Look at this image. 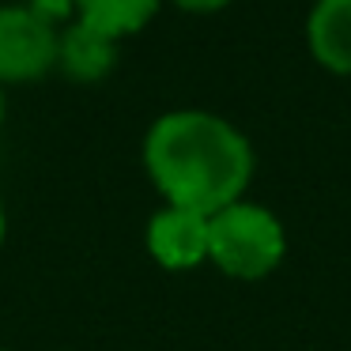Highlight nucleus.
Instances as JSON below:
<instances>
[{
    "label": "nucleus",
    "mask_w": 351,
    "mask_h": 351,
    "mask_svg": "<svg viewBox=\"0 0 351 351\" xmlns=\"http://www.w3.org/2000/svg\"><path fill=\"white\" fill-rule=\"evenodd\" d=\"M4 110L8 106H4V84H0V125H4Z\"/></svg>",
    "instance_id": "obj_10"
},
{
    "label": "nucleus",
    "mask_w": 351,
    "mask_h": 351,
    "mask_svg": "<svg viewBox=\"0 0 351 351\" xmlns=\"http://www.w3.org/2000/svg\"><path fill=\"white\" fill-rule=\"evenodd\" d=\"M159 4L162 0H72L80 23H87L91 31L106 34V38H114V42L144 31L155 19Z\"/></svg>",
    "instance_id": "obj_7"
},
{
    "label": "nucleus",
    "mask_w": 351,
    "mask_h": 351,
    "mask_svg": "<svg viewBox=\"0 0 351 351\" xmlns=\"http://www.w3.org/2000/svg\"><path fill=\"white\" fill-rule=\"evenodd\" d=\"M4 234H8V215H4V200H0V245H4Z\"/></svg>",
    "instance_id": "obj_9"
},
{
    "label": "nucleus",
    "mask_w": 351,
    "mask_h": 351,
    "mask_svg": "<svg viewBox=\"0 0 351 351\" xmlns=\"http://www.w3.org/2000/svg\"><path fill=\"white\" fill-rule=\"evenodd\" d=\"M170 4H178L182 12H197V16H204V12H219V8H227L230 0H170Z\"/></svg>",
    "instance_id": "obj_8"
},
{
    "label": "nucleus",
    "mask_w": 351,
    "mask_h": 351,
    "mask_svg": "<svg viewBox=\"0 0 351 351\" xmlns=\"http://www.w3.org/2000/svg\"><path fill=\"white\" fill-rule=\"evenodd\" d=\"M144 170L167 204L215 215L242 200L253 178V147L212 110H170L144 136Z\"/></svg>",
    "instance_id": "obj_1"
},
{
    "label": "nucleus",
    "mask_w": 351,
    "mask_h": 351,
    "mask_svg": "<svg viewBox=\"0 0 351 351\" xmlns=\"http://www.w3.org/2000/svg\"><path fill=\"white\" fill-rule=\"evenodd\" d=\"M147 253L170 272H189L208 261V215L167 204L147 223Z\"/></svg>",
    "instance_id": "obj_4"
},
{
    "label": "nucleus",
    "mask_w": 351,
    "mask_h": 351,
    "mask_svg": "<svg viewBox=\"0 0 351 351\" xmlns=\"http://www.w3.org/2000/svg\"><path fill=\"white\" fill-rule=\"evenodd\" d=\"M117 64V42L106 34L91 31L87 23L72 19L61 31V49H57V69L72 84H99Z\"/></svg>",
    "instance_id": "obj_6"
},
{
    "label": "nucleus",
    "mask_w": 351,
    "mask_h": 351,
    "mask_svg": "<svg viewBox=\"0 0 351 351\" xmlns=\"http://www.w3.org/2000/svg\"><path fill=\"white\" fill-rule=\"evenodd\" d=\"M72 0H34L0 8V84H31L57 69L61 27Z\"/></svg>",
    "instance_id": "obj_3"
},
{
    "label": "nucleus",
    "mask_w": 351,
    "mask_h": 351,
    "mask_svg": "<svg viewBox=\"0 0 351 351\" xmlns=\"http://www.w3.org/2000/svg\"><path fill=\"white\" fill-rule=\"evenodd\" d=\"M306 42L321 69L351 76V0H317L306 19Z\"/></svg>",
    "instance_id": "obj_5"
},
{
    "label": "nucleus",
    "mask_w": 351,
    "mask_h": 351,
    "mask_svg": "<svg viewBox=\"0 0 351 351\" xmlns=\"http://www.w3.org/2000/svg\"><path fill=\"white\" fill-rule=\"evenodd\" d=\"M287 253L283 223L268 208L234 200L208 215V261L234 280H261L276 272Z\"/></svg>",
    "instance_id": "obj_2"
}]
</instances>
